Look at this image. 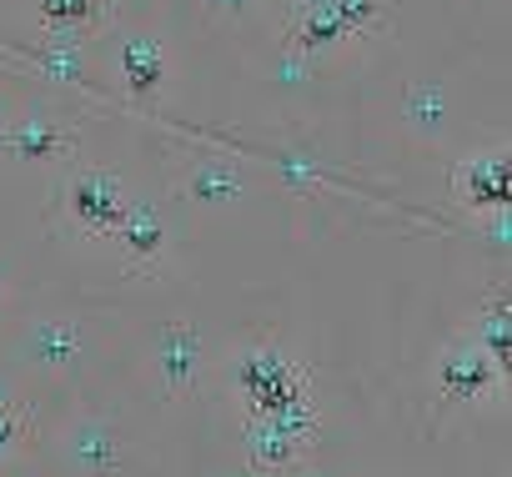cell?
<instances>
[{
  "label": "cell",
  "instance_id": "cell-21",
  "mask_svg": "<svg viewBox=\"0 0 512 477\" xmlns=\"http://www.w3.org/2000/svg\"><path fill=\"white\" fill-rule=\"evenodd\" d=\"M0 131H6V106H0Z\"/></svg>",
  "mask_w": 512,
  "mask_h": 477
},
{
  "label": "cell",
  "instance_id": "cell-19",
  "mask_svg": "<svg viewBox=\"0 0 512 477\" xmlns=\"http://www.w3.org/2000/svg\"><path fill=\"white\" fill-rule=\"evenodd\" d=\"M6 402H16V392H11V382H6V377H0V407H6Z\"/></svg>",
  "mask_w": 512,
  "mask_h": 477
},
{
  "label": "cell",
  "instance_id": "cell-8",
  "mask_svg": "<svg viewBox=\"0 0 512 477\" xmlns=\"http://www.w3.org/2000/svg\"><path fill=\"white\" fill-rule=\"evenodd\" d=\"M111 236L121 242L131 272H156L161 257H166V221L156 216L151 201H126V211H121V221H116Z\"/></svg>",
  "mask_w": 512,
  "mask_h": 477
},
{
  "label": "cell",
  "instance_id": "cell-20",
  "mask_svg": "<svg viewBox=\"0 0 512 477\" xmlns=\"http://www.w3.org/2000/svg\"><path fill=\"white\" fill-rule=\"evenodd\" d=\"M312 6H327V0H292V11H312Z\"/></svg>",
  "mask_w": 512,
  "mask_h": 477
},
{
  "label": "cell",
  "instance_id": "cell-13",
  "mask_svg": "<svg viewBox=\"0 0 512 477\" xmlns=\"http://www.w3.org/2000/svg\"><path fill=\"white\" fill-rule=\"evenodd\" d=\"M71 462L106 477V472L121 467V437L106 422H81V427H71Z\"/></svg>",
  "mask_w": 512,
  "mask_h": 477
},
{
  "label": "cell",
  "instance_id": "cell-11",
  "mask_svg": "<svg viewBox=\"0 0 512 477\" xmlns=\"http://www.w3.org/2000/svg\"><path fill=\"white\" fill-rule=\"evenodd\" d=\"M181 191H186L191 201H201V206H231V201L246 191V176H241L231 161L206 156V161H196V166L181 176Z\"/></svg>",
  "mask_w": 512,
  "mask_h": 477
},
{
  "label": "cell",
  "instance_id": "cell-3",
  "mask_svg": "<svg viewBox=\"0 0 512 477\" xmlns=\"http://www.w3.org/2000/svg\"><path fill=\"white\" fill-rule=\"evenodd\" d=\"M502 377H507V372H502L472 337L447 342V352L437 357V392H442V402H452V407L487 402L492 392H502Z\"/></svg>",
  "mask_w": 512,
  "mask_h": 477
},
{
  "label": "cell",
  "instance_id": "cell-18",
  "mask_svg": "<svg viewBox=\"0 0 512 477\" xmlns=\"http://www.w3.org/2000/svg\"><path fill=\"white\" fill-rule=\"evenodd\" d=\"M206 6H211V11H241L246 0H206Z\"/></svg>",
  "mask_w": 512,
  "mask_h": 477
},
{
  "label": "cell",
  "instance_id": "cell-15",
  "mask_svg": "<svg viewBox=\"0 0 512 477\" xmlns=\"http://www.w3.org/2000/svg\"><path fill=\"white\" fill-rule=\"evenodd\" d=\"M402 121L417 131V136H442V126H447V91L437 86V81H422V86H412L407 91V101H402Z\"/></svg>",
  "mask_w": 512,
  "mask_h": 477
},
{
  "label": "cell",
  "instance_id": "cell-1",
  "mask_svg": "<svg viewBox=\"0 0 512 477\" xmlns=\"http://www.w3.org/2000/svg\"><path fill=\"white\" fill-rule=\"evenodd\" d=\"M317 437V407L312 397L292 402V407H277V412H251L246 417V452L262 472H292V462L312 447Z\"/></svg>",
  "mask_w": 512,
  "mask_h": 477
},
{
  "label": "cell",
  "instance_id": "cell-14",
  "mask_svg": "<svg viewBox=\"0 0 512 477\" xmlns=\"http://www.w3.org/2000/svg\"><path fill=\"white\" fill-rule=\"evenodd\" d=\"M36 16L46 31H81L91 36L106 21V0H36Z\"/></svg>",
  "mask_w": 512,
  "mask_h": 477
},
{
  "label": "cell",
  "instance_id": "cell-12",
  "mask_svg": "<svg viewBox=\"0 0 512 477\" xmlns=\"http://www.w3.org/2000/svg\"><path fill=\"white\" fill-rule=\"evenodd\" d=\"M502 372L512 367V307H507V292H492L487 307H477L472 317V332H467Z\"/></svg>",
  "mask_w": 512,
  "mask_h": 477
},
{
  "label": "cell",
  "instance_id": "cell-4",
  "mask_svg": "<svg viewBox=\"0 0 512 477\" xmlns=\"http://www.w3.org/2000/svg\"><path fill=\"white\" fill-rule=\"evenodd\" d=\"M241 392L251 402V412H277V407H292L307 397V377L272 347H256L241 357Z\"/></svg>",
  "mask_w": 512,
  "mask_h": 477
},
{
  "label": "cell",
  "instance_id": "cell-9",
  "mask_svg": "<svg viewBox=\"0 0 512 477\" xmlns=\"http://www.w3.org/2000/svg\"><path fill=\"white\" fill-rule=\"evenodd\" d=\"M121 76H126V91L136 96V101H146V96H156L161 86H166V46L156 41V36H146V31H131V36H121Z\"/></svg>",
  "mask_w": 512,
  "mask_h": 477
},
{
  "label": "cell",
  "instance_id": "cell-23",
  "mask_svg": "<svg viewBox=\"0 0 512 477\" xmlns=\"http://www.w3.org/2000/svg\"><path fill=\"white\" fill-rule=\"evenodd\" d=\"M241 477H256V472H241Z\"/></svg>",
  "mask_w": 512,
  "mask_h": 477
},
{
  "label": "cell",
  "instance_id": "cell-16",
  "mask_svg": "<svg viewBox=\"0 0 512 477\" xmlns=\"http://www.w3.org/2000/svg\"><path fill=\"white\" fill-rule=\"evenodd\" d=\"M31 352L46 362V367H66L76 352H81V332L71 322H46L31 332Z\"/></svg>",
  "mask_w": 512,
  "mask_h": 477
},
{
  "label": "cell",
  "instance_id": "cell-17",
  "mask_svg": "<svg viewBox=\"0 0 512 477\" xmlns=\"http://www.w3.org/2000/svg\"><path fill=\"white\" fill-rule=\"evenodd\" d=\"M31 432H36V417H31L21 402H6V407H0V467H6V462L31 442Z\"/></svg>",
  "mask_w": 512,
  "mask_h": 477
},
{
  "label": "cell",
  "instance_id": "cell-6",
  "mask_svg": "<svg viewBox=\"0 0 512 477\" xmlns=\"http://www.w3.org/2000/svg\"><path fill=\"white\" fill-rule=\"evenodd\" d=\"M452 191L457 201L477 206V211H497L512 191V161H507V146H487V151H472L457 161L452 171Z\"/></svg>",
  "mask_w": 512,
  "mask_h": 477
},
{
  "label": "cell",
  "instance_id": "cell-24",
  "mask_svg": "<svg viewBox=\"0 0 512 477\" xmlns=\"http://www.w3.org/2000/svg\"><path fill=\"white\" fill-rule=\"evenodd\" d=\"M277 477H282V472H277ZM297 477H302V472H297Z\"/></svg>",
  "mask_w": 512,
  "mask_h": 477
},
{
  "label": "cell",
  "instance_id": "cell-2",
  "mask_svg": "<svg viewBox=\"0 0 512 477\" xmlns=\"http://www.w3.org/2000/svg\"><path fill=\"white\" fill-rule=\"evenodd\" d=\"M377 16H382V0H327V6H312V11H292L287 46L302 56H322L337 41L377 26Z\"/></svg>",
  "mask_w": 512,
  "mask_h": 477
},
{
  "label": "cell",
  "instance_id": "cell-22",
  "mask_svg": "<svg viewBox=\"0 0 512 477\" xmlns=\"http://www.w3.org/2000/svg\"><path fill=\"white\" fill-rule=\"evenodd\" d=\"M0 307H6V282H0Z\"/></svg>",
  "mask_w": 512,
  "mask_h": 477
},
{
  "label": "cell",
  "instance_id": "cell-10",
  "mask_svg": "<svg viewBox=\"0 0 512 477\" xmlns=\"http://www.w3.org/2000/svg\"><path fill=\"white\" fill-rule=\"evenodd\" d=\"M156 372H161L166 392L181 397L196 382V372H201V337L191 327H166L161 342H156Z\"/></svg>",
  "mask_w": 512,
  "mask_h": 477
},
{
  "label": "cell",
  "instance_id": "cell-7",
  "mask_svg": "<svg viewBox=\"0 0 512 477\" xmlns=\"http://www.w3.org/2000/svg\"><path fill=\"white\" fill-rule=\"evenodd\" d=\"M0 146L16 161H56V156H71L81 146V126H71L51 111H31L26 121H11L0 131Z\"/></svg>",
  "mask_w": 512,
  "mask_h": 477
},
{
  "label": "cell",
  "instance_id": "cell-5",
  "mask_svg": "<svg viewBox=\"0 0 512 477\" xmlns=\"http://www.w3.org/2000/svg\"><path fill=\"white\" fill-rule=\"evenodd\" d=\"M71 216L91 231V236H111L116 231V221H121V211H126V181L116 176V171H101V166H86V171H76V181H71Z\"/></svg>",
  "mask_w": 512,
  "mask_h": 477
}]
</instances>
